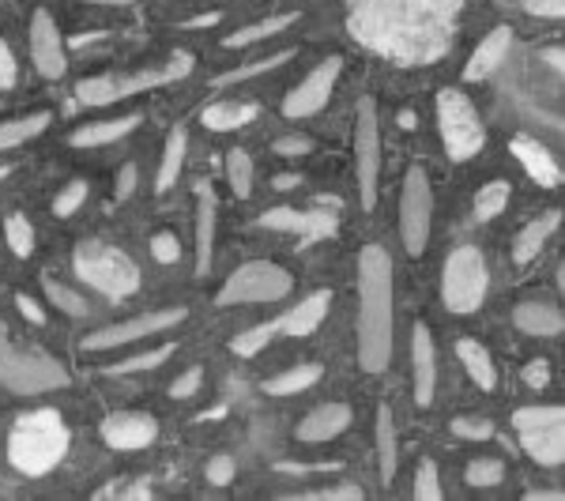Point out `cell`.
Listing matches in <instances>:
<instances>
[{"label": "cell", "mask_w": 565, "mask_h": 501, "mask_svg": "<svg viewBox=\"0 0 565 501\" xmlns=\"http://www.w3.org/2000/svg\"><path fill=\"white\" fill-rule=\"evenodd\" d=\"M306 501H362L366 490L359 482H340V487H324V490H313V494H302Z\"/></svg>", "instance_id": "obj_48"}, {"label": "cell", "mask_w": 565, "mask_h": 501, "mask_svg": "<svg viewBox=\"0 0 565 501\" xmlns=\"http://www.w3.org/2000/svg\"><path fill=\"white\" fill-rule=\"evenodd\" d=\"M279 332V324L276 321H268V324H253L249 332H242V335H234L231 340V351L234 354H242V359H253V354H260L264 348L271 343V335Z\"/></svg>", "instance_id": "obj_40"}, {"label": "cell", "mask_w": 565, "mask_h": 501, "mask_svg": "<svg viewBox=\"0 0 565 501\" xmlns=\"http://www.w3.org/2000/svg\"><path fill=\"white\" fill-rule=\"evenodd\" d=\"M562 490H527V501H562Z\"/></svg>", "instance_id": "obj_59"}, {"label": "cell", "mask_w": 565, "mask_h": 501, "mask_svg": "<svg viewBox=\"0 0 565 501\" xmlns=\"http://www.w3.org/2000/svg\"><path fill=\"white\" fill-rule=\"evenodd\" d=\"M136 181H140V167H136V162H125L114 181V200H129L136 193Z\"/></svg>", "instance_id": "obj_52"}, {"label": "cell", "mask_w": 565, "mask_h": 501, "mask_svg": "<svg viewBox=\"0 0 565 501\" xmlns=\"http://www.w3.org/2000/svg\"><path fill=\"white\" fill-rule=\"evenodd\" d=\"M45 298H50L53 306L61 309V313H68V317H87L90 313V302L79 290H72L68 284H61V279H45Z\"/></svg>", "instance_id": "obj_37"}, {"label": "cell", "mask_w": 565, "mask_h": 501, "mask_svg": "<svg viewBox=\"0 0 565 501\" xmlns=\"http://www.w3.org/2000/svg\"><path fill=\"white\" fill-rule=\"evenodd\" d=\"M396 460H399L396 423H392L388 407H377V471H381V482H385V487H392V476H396Z\"/></svg>", "instance_id": "obj_33"}, {"label": "cell", "mask_w": 565, "mask_h": 501, "mask_svg": "<svg viewBox=\"0 0 565 501\" xmlns=\"http://www.w3.org/2000/svg\"><path fill=\"white\" fill-rule=\"evenodd\" d=\"M185 148H189V136L178 125V129H170L167 148H162L159 178H154V193H170V189H174V181L181 178V167H185Z\"/></svg>", "instance_id": "obj_32"}, {"label": "cell", "mask_w": 565, "mask_h": 501, "mask_svg": "<svg viewBox=\"0 0 565 501\" xmlns=\"http://www.w3.org/2000/svg\"><path fill=\"white\" fill-rule=\"evenodd\" d=\"M151 257L159 264H178L181 260V242L174 231H159L151 234Z\"/></svg>", "instance_id": "obj_46"}, {"label": "cell", "mask_w": 565, "mask_h": 501, "mask_svg": "<svg viewBox=\"0 0 565 501\" xmlns=\"http://www.w3.org/2000/svg\"><path fill=\"white\" fill-rule=\"evenodd\" d=\"M8 174H12V167H8V162H0V181H4Z\"/></svg>", "instance_id": "obj_63"}, {"label": "cell", "mask_w": 565, "mask_h": 501, "mask_svg": "<svg viewBox=\"0 0 565 501\" xmlns=\"http://www.w3.org/2000/svg\"><path fill=\"white\" fill-rule=\"evenodd\" d=\"M20 84V61H15L12 45L0 39V90H12Z\"/></svg>", "instance_id": "obj_49"}, {"label": "cell", "mask_w": 565, "mask_h": 501, "mask_svg": "<svg viewBox=\"0 0 565 501\" xmlns=\"http://www.w3.org/2000/svg\"><path fill=\"white\" fill-rule=\"evenodd\" d=\"M298 181H302V178H298V174H279V178H271V185H276L279 193H287V189H295Z\"/></svg>", "instance_id": "obj_60"}, {"label": "cell", "mask_w": 565, "mask_h": 501, "mask_svg": "<svg viewBox=\"0 0 565 501\" xmlns=\"http://www.w3.org/2000/svg\"><path fill=\"white\" fill-rule=\"evenodd\" d=\"M218 23V12H204V15H193V20H181V31H193V26H215Z\"/></svg>", "instance_id": "obj_58"}, {"label": "cell", "mask_w": 565, "mask_h": 501, "mask_svg": "<svg viewBox=\"0 0 565 501\" xmlns=\"http://www.w3.org/2000/svg\"><path fill=\"white\" fill-rule=\"evenodd\" d=\"M31 61L34 68H39L42 79H61L68 68L65 61V39H61V26L53 20L45 8H34L31 12Z\"/></svg>", "instance_id": "obj_15"}, {"label": "cell", "mask_w": 565, "mask_h": 501, "mask_svg": "<svg viewBox=\"0 0 565 501\" xmlns=\"http://www.w3.org/2000/svg\"><path fill=\"white\" fill-rule=\"evenodd\" d=\"M223 170H226V181H231V193L245 200L253 193V159L245 154L242 148H234V151H226V162H223Z\"/></svg>", "instance_id": "obj_36"}, {"label": "cell", "mask_w": 565, "mask_h": 501, "mask_svg": "<svg viewBox=\"0 0 565 501\" xmlns=\"http://www.w3.org/2000/svg\"><path fill=\"white\" fill-rule=\"evenodd\" d=\"M460 15L463 0H348L351 39L399 68L441 61Z\"/></svg>", "instance_id": "obj_1"}, {"label": "cell", "mask_w": 565, "mask_h": 501, "mask_svg": "<svg viewBox=\"0 0 565 501\" xmlns=\"http://www.w3.org/2000/svg\"><path fill=\"white\" fill-rule=\"evenodd\" d=\"M84 4H106V8H129L132 0H84Z\"/></svg>", "instance_id": "obj_61"}, {"label": "cell", "mask_w": 565, "mask_h": 501, "mask_svg": "<svg viewBox=\"0 0 565 501\" xmlns=\"http://www.w3.org/2000/svg\"><path fill=\"white\" fill-rule=\"evenodd\" d=\"M509 50H513V26H494V31L476 45L468 65H463V79H468V84L490 79L509 61Z\"/></svg>", "instance_id": "obj_18"}, {"label": "cell", "mask_w": 565, "mask_h": 501, "mask_svg": "<svg viewBox=\"0 0 565 501\" xmlns=\"http://www.w3.org/2000/svg\"><path fill=\"white\" fill-rule=\"evenodd\" d=\"M328 306H332V295L328 290H313L309 298H302L295 309H287V313L279 317V332L282 335H309L321 328V321L328 317Z\"/></svg>", "instance_id": "obj_24"}, {"label": "cell", "mask_w": 565, "mask_h": 501, "mask_svg": "<svg viewBox=\"0 0 565 501\" xmlns=\"http://www.w3.org/2000/svg\"><path fill=\"white\" fill-rule=\"evenodd\" d=\"M260 114L257 103H242V98H218V103H207L200 109V125L212 132H234V129H245L253 125Z\"/></svg>", "instance_id": "obj_23"}, {"label": "cell", "mask_w": 565, "mask_h": 501, "mask_svg": "<svg viewBox=\"0 0 565 501\" xmlns=\"http://www.w3.org/2000/svg\"><path fill=\"white\" fill-rule=\"evenodd\" d=\"M178 351V343H159V348L151 351H140V354H129V359L121 362H109L106 373L109 377H129V373H148V370H159L162 362H170Z\"/></svg>", "instance_id": "obj_35"}, {"label": "cell", "mask_w": 565, "mask_h": 501, "mask_svg": "<svg viewBox=\"0 0 565 501\" xmlns=\"http://www.w3.org/2000/svg\"><path fill=\"white\" fill-rule=\"evenodd\" d=\"M505 204H509V181H490L476 196V218L479 223H490V218H498L505 212Z\"/></svg>", "instance_id": "obj_39"}, {"label": "cell", "mask_w": 565, "mask_h": 501, "mask_svg": "<svg viewBox=\"0 0 565 501\" xmlns=\"http://www.w3.org/2000/svg\"><path fill=\"white\" fill-rule=\"evenodd\" d=\"M215 218H218L215 189L207 185V181H196V271L200 276L212 268V257H215Z\"/></svg>", "instance_id": "obj_21"}, {"label": "cell", "mask_w": 565, "mask_h": 501, "mask_svg": "<svg viewBox=\"0 0 565 501\" xmlns=\"http://www.w3.org/2000/svg\"><path fill=\"white\" fill-rule=\"evenodd\" d=\"M50 121H53L50 109H34V114H20V117L0 121V151L23 148L26 140H34V136H42L50 129Z\"/></svg>", "instance_id": "obj_28"}, {"label": "cell", "mask_w": 565, "mask_h": 501, "mask_svg": "<svg viewBox=\"0 0 565 501\" xmlns=\"http://www.w3.org/2000/svg\"><path fill=\"white\" fill-rule=\"evenodd\" d=\"M524 12L535 15V20H562L565 0H524Z\"/></svg>", "instance_id": "obj_53"}, {"label": "cell", "mask_w": 565, "mask_h": 501, "mask_svg": "<svg viewBox=\"0 0 565 501\" xmlns=\"http://www.w3.org/2000/svg\"><path fill=\"white\" fill-rule=\"evenodd\" d=\"M434 234V189L423 167H412L399 193V238L412 257H423Z\"/></svg>", "instance_id": "obj_11"}, {"label": "cell", "mask_w": 565, "mask_h": 501, "mask_svg": "<svg viewBox=\"0 0 565 501\" xmlns=\"http://www.w3.org/2000/svg\"><path fill=\"white\" fill-rule=\"evenodd\" d=\"M295 23H298V15H295V12L264 15V20L249 23V26H242V31L226 34L223 45H226V50H245V45H257V42H264V39H276V34L290 31V26H295Z\"/></svg>", "instance_id": "obj_30"}, {"label": "cell", "mask_w": 565, "mask_h": 501, "mask_svg": "<svg viewBox=\"0 0 565 501\" xmlns=\"http://www.w3.org/2000/svg\"><path fill=\"white\" fill-rule=\"evenodd\" d=\"M351 426V407L348 404H321V407H313L302 423H298V430L295 437L302 445H324V441H332V437H340L343 430Z\"/></svg>", "instance_id": "obj_19"}, {"label": "cell", "mask_w": 565, "mask_h": 501, "mask_svg": "<svg viewBox=\"0 0 565 501\" xmlns=\"http://www.w3.org/2000/svg\"><path fill=\"white\" fill-rule=\"evenodd\" d=\"M457 359L463 362L468 377L476 381L482 393H494V388H498V366H494L490 351L482 348L479 340H460V343H457Z\"/></svg>", "instance_id": "obj_29"}, {"label": "cell", "mask_w": 565, "mask_h": 501, "mask_svg": "<svg viewBox=\"0 0 565 501\" xmlns=\"http://www.w3.org/2000/svg\"><path fill=\"white\" fill-rule=\"evenodd\" d=\"M121 498H129V501H148V498H154V490L148 487V482H136V487H125V490H121Z\"/></svg>", "instance_id": "obj_57"}, {"label": "cell", "mask_w": 565, "mask_h": 501, "mask_svg": "<svg viewBox=\"0 0 565 501\" xmlns=\"http://www.w3.org/2000/svg\"><path fill=\"white\" fill-rule=\"evenodd\" d=\"M449 430L457 434L460 441H490V437H494V423L479 415H463V418H452Z\"/></svg>", "instance_id": "obj_44"}, {"label": "cell", "mask_w": 565, "mask_h": 501, "mask_svg": "<svg viewBox=\"0 0 565 501\" xmlns=\"http://www.w3.org/2000/svg\"><path fill=\"white\" fill-rule=\"evenodd\" d=\"M437 129H441L445 154L452 162H468L476 159L487 143V129H482V117L476 103H471L463 90H441L437 95Z\"/></svg>", "instance_id": "obj_8"}, {"label": "cell", "mask_w": 565, "mask_h": 501, "mask_svg": "<svg viewBox=\"0 0 565 501\" xmlns=\"http://www.w3.org/2000/svg\"><path fill=\"white\" fill-rule=\"evenodd\" d=\"M290 57H295V50H276V53H268V57L245 61V65L231 68V72H223V76H215L212 84H215V87H238V84H245V79H257V76H264V72L282 68Z\"/></svg>", "instance_id": "obj_34"}, {"label": "cell", "mask_w": 565, "mask_h": 501, "mask_svg": "<svg viewBox=\"0 0 565 501\" xmlns=\"http://www.w3.org/2000/svg\"><path fill=\"white\" fill-rule=\"evenodd\" d=\"M412 373H415V404L430 407L437 393V348H434V332L426 324H415L412 332Z\"/></svg>", "instance_id": "obj_17"}, {"label": "cell", "mask_w": 565, "mask_h": 501, "mask_svg": "<svg viewBox=\"0 0 565 501\" xmlns=\"http://www.w3.org/2000/svg\"><path fill=\"white\" fill-rule=\"evenodd\" d=\"M204 476H207L212 487H231L234 476H238V463H234V457H226V452H218V457L207 460Z\"/></svg>", "instance_id": "obj_47"}, {"label": "cell", "mask_w": 565, "mask_h": 501, "mask_svg": "<svg viewBox=\"0 0 565 501\" xmlns=\"http://www.w3.org/2000/svg\"><path fill=\"white\" fill-rule=\"evenodd\" d=\"M399 129H415V114H412V109H404V114H399Z\"/></svg>", "instance_id": "obj_62"}, {"label": "cell", "mask_w": 565, "mask_h": 501, "mask_svg": "<svg viewBox=\"0 0 565 501\" xmlns=\"http://www.w3.org/2000/svg\"><path fill=\"white\" fill-rule=\"evenodd\" d=\"M540 57H543V65L554 72V76H562V72H565V61H562V45H546V50L540 53Z\"/></svg>", "instance_id": "obj_56"}, {"label": "cell", "mask_w": 565, "mask_h": 501, "mask_svg": "<svg viewBox=\"0 0 565 501\" xmlns=\"http://www.w3.org/2000/svg\"><path fill=\"white\" fill-rule=\"evenodd\" d=\"M84 200H87V181H68L65 189H61L57 196H53V215L57 218H68V215H76L79 207H84Z\"/></svg>", "instance_id": "obj_43"}, {"label": "cell", "mask_w": 565, "mask_h": 501, "mask_svg": "<svg viewBox=\"0 0 565 501\" xmlns=\"http://www.w3.org/2000/svg\"><path fill=\"white\" fill-rule=\"evenodd\" d=\"M143 117L140 114H125V117H106V121H90L84 129L72 132V148H106V143L129 136Z\"/></svg>", "instance_id": "obj_26"}, {"label": "cell", "mask_w": 565, "mask_h": 501, "mask_svg": "<svg viewBox=\"0 0 565 501\" xmlns=\"http://www.w3.org/2000/svg\"><path fill=\"white\" fill-rule=\"evenodd\" d=\"M200 385H204V370L200 366H189L181 377H174V385H170V396L174 399H189L200 393Z\"/></svg>", "instance_id": "obj_50"}, {"label": "cell", "mask_w": 565, "mask_h": 501, "mask_svg": "<svg viewBox=\"0 0 565 501\" xmlns=\"http://www.w3.org/2000/svg\"><path fill=\"white\" fill-rule=\"evenodd\" d=\"M340 72H343V57H324L321 65L302 79V84H298L295 90H287V98H282V117L302 121V117L321 114V109L328 106V98H332L335 84H340Z\"/></svg>", "instance_id": "obj_13"}, {"label": "cell", "mask_w": 565, "mask_h": 501, "mask_svg": "<svg viewBox=\"0 0 565 501\" xmlns=\"http://www.w3.org/2000/svg\"><path fill=\"white\" fill-rule=\"evenodd\" d=\"M271 151L282 154V159H302V154L313 151V140H309V136H279V140L271 143Z\"/></svg>", "instance_id": "obj_51"}, {"label": "cell", "mask_w": 565, "mask_h": 501, "mask_svg": "<svg viewBox=\"0 0 565 501\" xmlns=\"http://www.w3.org/2000/svg\"><path fill=\"white\" fill-rule=\"evenodd\" d=\"M4 242H8V249L15 253V257H31L34 253V226H31V218L20 215V212H12L4 218Z\"/></svg>", "instance_id": "obj_38"}, {"label": "cell", "mask_w": 565, "mask_h": 501, "mask_svg": "<svg viewBox=\"0 0 565 501\" xmlns=\"http://www.w3.org/2000/svg\"><path fill=\"white\" fill-rule=\"evenodd\" d=\"M415 498L418 501H437L441 498V476H437L434 460H418L415 468Z\"/></svg>", "instance_id": "obj_45"}, {"label": "cell", "mask_w": 565, "mask_h": 501, "mask_svg": "<svg viewBox=\"0 0 565 501\" xmlns=\"http://www.w3.org/2000/svg\"><path fill=\"white\" fill-rule=\"evenodd\" d=\"M509 151L516 154V162H521V167L527 170V178H532L535 185H543V189L562 185V167H558V159H554V154L546 151L540 140H532V136H513Z\"/></svg>", "instance_id": "obj_20"}, {"label": "cell", "mask_w": 565, "mask_h": 501, "mask_svg": "<svg viewBox=\"0 0 565 501\" xmlns=\"http://www.w3.org/2000/svg\"><path fill=\"white\" fill-rule=\"evenodd\" d=\"M516 434H521L524 452L540 463V468H558L565 460V423H546V426H532V430H516Z\"/></svg>", "instance_id": "obj_22"}, {"label": "cell", "mask_w": 565, "mask_h": 501, "mask_svg": "<svg viewBox=\"0 0 565 501\" xmlns=\"http://www.w3.org/2000/svg\"><path fill=\"white\" fill-rule=\"evenodd\" d=\"M295 290V276L282 264L271 260H249L238 271H231L223 287H218L215 306H260V302H282Z\"/></svg>", "instance_id": "obj_9"}, {"label": "cell", "mask_w": 565, "mask_h": 501, "mask_svg": "<svg viewBox=\"0 0 565 501\" xmlns=\"http://www.w3.org/2000/svg\"><path fill=\"white\" fill-rule=\"evenodd\" d=\"M324 377V370L317 366V362H298V366L276 373V377L264 381V393L268 396H295V393H306V388H313L317 381Z\"/></svg>", "instance_id": "obj_31"}, {"label": "cell", "mask_w": 565, "mask_h": 501, "mask_svg": "<svg viewBox=\"0 0 565 501\" xmlns=\"http://www.w3.org/2000/svg\"><path fill=\"white\" fill-rule=\"evenodd\" d=\"M354 178H359L362 207L373 212L381 196V117L373 98H362L354 117Z\"/></svg>", "instance_id": "obj_10"}, {"label": "cell", "mask_w": 565, "mask_h": 501, "mask_svg": "<svg viewBox=\"0 0 565 501\" xmlns=\"http://www.w3.org/2000/svg\"><path fill=\"white\" fill-rule=\"evenodd\" d=\"M159 437V418L148 412H114L103 418V441L117 452L148 449Z\"/></svg>", "instance_id": "obj_16"}, {"label": "cell", "mask_w": 565, "mask_h": 501, "mask_svg": "<svg viewBox=\"0 0 565 501\" xmlns=\"http://www.w3.org/2000/svg\"><path fill=\"white\" fill-rule=\"evenodd\" d=\"M0 385L15 396H39L68 385V370L42 348L20 343L12 328L0 321Z\"/></svg>", "instance_id": "obj_5"}, {"label": "cell", "mask_w": 565, "mask_h": 501, "mask_svg": "<svg viewBox=\"0 0 565 501\" xmlns=\"http://www.w3.org/2000/svg\"><path fill=\"white\" fill-rule=\"evenodd\" d=\"M513 324L521 328L524 335H558L562 309L554 302H535V298H527V302L513 309Z\"/></svg>", "instance_id": "obj_27"}, {"label": "cell", "mask_w": 565, "mask_h": 501, "mask_svg": "<svg viewBox=\"0 0 565 501\" xmlns=\"http://www.w3.org/2000/svg\"><path fill=\"white\" fill-rule=\"evenodd\" d=\"M15 309L23 313V321H31V324H39V328L45 324V309H42L39 302H34L31 295H23V290L15 295Z\"/></svg>", "instance_id": "obj_55"}, {"label": "cell", "mask_w": 565, "mask_h": 501, "mask_svg": "<svg viewBox=\"0 0 565 501\" xmlns=\"http://www.w3.org/2000/svg\"><path fill=\"white\" fill-rule=\"evenodd\" d=\"M521 377H524V385H527V388H546V385H551V366H546L543 359H532V362L524 366Z\"/></svg>", "instance_id": "obj_54"}, {"label": "cell", "mask_w": 565, "mask_h": 501, "mask_svg": "<svg viewBox=\"0 0 565 501\" xmlns=\"http://www.w3.org/2000/svg\"><path fill=\"white\" fill-rule=\"evenodd\" d=\"M562 226V212L554 207V212H546L540 218H532V223L524 226L521 234H516V242H513V264H532L540 253L546 249V242L554 238V231Z\"/></svg>", "instance_id": "obj_25"}, {"label": "cell", "mask_w": 565, "mask_h": 501, "mask_svg": "<svg viewBox=\"0 0 565 501\" xmlns=\"http://www.w3.org/2000/svg\"><path fill=\"white\" fill-rule=\"evenodd\" d=\"M185 321V306H167V309H151V313H140V317H129V321H117L109 328H98L79 340L84 351H114V348H129L136 340H148V335H159V332H170Z\"/></svg>", "instance_id": "obj_12"}, {"label": "cell", "mask_w": 565, "mask_h": 501, "mask_svg": "<svg viewBox=\"0 0 565 501\" xmlns=\"http://www.w3.org/2000/svg\"><path fill=\"white\" fill-rule=\"evenodd\" d=\"M260 226L276 234H295V238H302V245H313L335 234L340 218L335 212H321V207H271L260 215Z\"/></svg>", "instance_id": "obj_14"}, {"label": "cell", "mask_w": 565, "mask_h": 501, "mask_svg": "<svg viewBox=\"0 0 565 501\" xmlns=\"http://www.w3.org/2000/svg\"><path fill=\"white\" fill-rule=\"evenodd\" d=\"M193 53H174L167 65L159 68H136V72H103V76H87L76 84V103L79 106H114L121 98H136L143 90H159V87H170L178 79H185L193 72Z\"/></svg>", "instance_id": "obj_4"}, {"label": "cell", "mask_w": 565, "mask_h": 501, "mask_svg": "<svg viewBox=\"0 0 565 501\" xmlns=\"http://www.w3.org/2000/svg\"><path fill=\"white\" fill-rule=\"evenodd\" d=\"M546 423H565V412L558 404H535L513 412V430H532V426H546Z\"/></svg>", "instance_id": "obj_42"}, {"label": "cell", "mask_w": 565, "mask_h": 501, "mask_svg": "<svg viewBox=\"0 0 565 501\" xmlns=\"http://www.w3.org/2000/svg\"><path fill=\"white\" fill-rule=\"evenodd\" d=\"M487 287H490V268H487V257L476 249V245H457L445 260V271H441V302L449 313L457 317H468L476 313L487 298Z\"/></svg>", "instance_id": "obj_7"}, {"label": "cell", "mask_w": 565, "mask_h": 501, "mask_svg": "<svg viewBox=\"0 0 565 501\" xmlns=\"http://www.w3.org/2000/svg\"><path fill=\"white\" fill-rule=\"evenodd\" d=\"M72 271L79 276V284H87L95 295L109 298V302H125L140 290V268L129 253H121L117 245L87 238L72 253Z\"/></svg>", "instance_id": "obj_6"}, {"label": "cell", "mask_w": 565, "mask_h": 501, "mask_svg": "<svg viewBox=\"0 0 565 501\" xmlns=\"http://www.w3.org/2000/svg\"><path fill=\"white\" fill-rule=\"evenodd\" d=\"M68 445L72 434L65 415L53 407H39V412L15 418L12 434H8V460L20 476L42 479L68 457Z\"/></svg>", "instance_id": "obj_3"}, {"label": "cell", "mask_w": 565, "mask_h": 501, "mask_svg": "<svg viewBox=\"0 0 565 501\" xmlns=\"http://www.w3.org/2000/svg\"><path fill=\"white\" fill-rule=\"evenodd\" d=\"M392 257L381 245L359 253V366L381 373L392 359Z\"/></svg>", "instance_id": "obj_2"}, {"label": "cell", "mask_w": 565, "mask_h": 501, "mask_svg": "<svg viewBox=\"0 0 565 501\" xmlns=\"http://www.w3.org/2000/svg\"><path fill=\"white\" fill-rule=\"evenodd\" d=\"M463 479H468V487H498L501 479H505V463L494 460V457H479L468 463V471H463Z\"/></svg>", "instance_id": "obj_41"}]
</instances>
